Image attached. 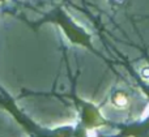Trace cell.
<instances>
[{
    "instance_id": "6da1fadb",
    "label": "cell",
    "mask_w": 149,
    "mask_h": 137,
    "mask_svg": "<svg viewBox=\"0 0 149 137\" xmlns=\"http://www.w3.org/2000/svg\"><path fill=\"white\" fill-rule=\"evenodd\" d=\"M113 102L118 107H122V109H124V107H127V104H128V98H127L126 94L118 93V94H115V95H114Z\"/></svg>"
},
{
    "instance_id": "7a4b0ae2",
    "label": "cell",
    "mask_w": 149,
    "mask_h": 137,
    "mask_svg": "<svg viewBox=\"0 0 149 137\" xmlns=\"http://www.w3.org/2000/svg\"><path fill=\"white\" fill-rule=\"evenodd\" d=\"M141 76L144 78H149V67H145L141 69Z\"/></svg>"
},
{
    "instance_id": "3957f363",
    "label": "cell",
    "mask_w": 149,
    "mask_h": 137,
    "mask_svg": "<svg viewBox=\"0 0 149 137\" xmlns=\"http://www.w3.org/2000/svg\"><path fill=\"white\" fill-rule=\"evenodd\" d=\"M113 1H115L116 4H124V3H126L127 0H113Z\"/></svg>"
}]
</instances>
